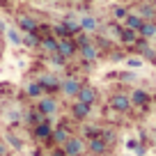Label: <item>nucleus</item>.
Masks as SVG:
<instances>
[{"mask_svg": "<svg viewBox=\"0 0 156 156\" xmlns=\"http://www.w3.org/2000/svg\"><path fill=\"white\" fill-rule=\"evenodd\" d=\"M78 23H80V30H83V32H97L99 30V21L94 19V16H83Z\"/></svg>", "mask_w": 156, "mask_h": 156, "instance_id": "15", "label": "nucleus"}, {"mask_svg": "<svg viewBox=\"0 0 156 156\" xmlns=\"http://www.w3.org/2000/svg\"><path fill=\"white\" fill-rule=\"evenodd\" d=\"M37 110L41 112L44 117H53V115H58V110H60V106H58V101H55L53 97H39L37 99Z\"/></svg>", "mask_w": 156, "mask_h": 156, "instance_id": "2", "label": "nucleus"}, {"mask_svg": "<svg viewBox=\"0 0 156 156\" xmlns=\"http://www.w3.org/2000/svg\"><path fill=\"white\" fill-rule=\"evenodd\" d=\"M58 53L62 58H71L76 53V44H73V37H64V39H58Z\"/></svg>", "mask_w": 156, "mask_h": 156, "instance_id": "5", "label": "nucleus"}, {"mask_svg": "<svg viewBox=\"0 0 156 156\" xmlns=\"http://www.w3.org/2000/svg\"><path fill=\"white\" fill-rule=\"evenodd\" d=\"M51 131H53V129H51V119H46L44 124H37V126H34V138H37V140H48Z\"/></svg>", "mask_w": 156, "mask_h": 156, "instance_id": "13", "label": "nucleus"}, {"mask_svg": "<svg viewBox=\"0 0 156 156\" xmlns=\"http://www.w3.org/2000/svg\"><path fill=\"white\" fill-rule=\"evenodd\" d=\"M119 39H122V41H124V44H138V39H140V37H138V30H129V28H124L122 30V32H119Z\"/></svg>", "mask_w": 156, "mask_h": 156, "instance_id": "17", "label": "nucleus"}, {"mask_svg": "<svg viewBox=\"0 0 156 156\" xmlns=\"http://www.w3.org/2000/svg\"><path fill=\"white\" fill-rule=\"evenodd\" d=\"M87 151H92V154L101 156V154H106V151H108V142L103 140L101 136H97V138H90V142H87Z\"/></svg>", "mask_w": 156, "mask_h": 156, "instance_id": "7", "label": "nucleus"}, {"mask_svg": "<svg viewBox=\"0 0 156 156\" xmlns=\"http://www.w3.org/2000/svg\"><path fill=\"white\" fill-rule=\"evenodd\" d=\"M85 149H87V145H85L80 138H73V136H69L67 140H64V145H62V151L67 156H83Z\"/></svg>", "mask_w": 156, "mask_h": 156, "instance_id": "1", "label": "nucleus"}, {"mask_svg": "<svg viewBox=\"0 0 156 156\" xmlns=\"http://www.w3.org/2000/svg\"><path fill=\"white\" fill-rule=\"evenodd\" d=\"M21 44H25V46H37L39 41H37V32H25V37H23V41Z\"/></svg>", "mask_w": 156, "mask_h": 156, "instance_id": "23", "label": "nucleus"}, {"mask_svg": "<svg viewBox=\"0 0 156 156\" xmlns=\"http://www.w3.org/2000/svg\"><path fill=\"white\" fill-rule=\"evenodd\" d=\"M80 58L85 60V62H94V60L99 58V51H97V46L92 44V41H90V44H85V46H80Z\"/></svg>", "mask_w": 156, "mask_h": 156, "instance_id": "11", "label": "nucleus"}, {"mask_svg": "<svg viewBox=\"0 0 156 156\" xmlns=\"http://www.w3.org/2000/svg\"><path fill=\"white\" fill-rule=\"evenodd\" d=\"M90 110H92V106L80 103V101H76V103L71 106V112H73V117H76V119H85V117L90 115Z\"/></svg>", "mask_w": 156, "mask_h": 156, "instance_id": "14", "label": "nucleus"}, {"mask_svg": "<svg viewBox=\"0 0 156 156\" xmlns=\"http://www.w3.org/2000/svg\"><path fill=\"white\" fill-rule=\"evenodd\" d=\"M5 138H7V142H9V145L14 147V149H21V147H23V142H21V138H16L14 133H7Z\"/></svg>", "mask_w": 156, "mask_h": 156, "instance_id": "24", "label": "nucleus"}, {"mask_svg": "<svg viewBox=\"0 0 156 156\" xmlns=\"http://www.w3.org/2000/svg\"><path fill=\"white\" fill-rule=\"evenodd\" d=\"M138 16H140L142 21H154L156 9H154L151 5H142V7H140V14H138Z\"/></svg>", "mask_w": 156, "mask_h": 156, "instance_id": "21", "label": "nucleus"}, {"mask_svg": "<svg viewBox=\"0 0 156 156\" xmlns=\"http://www.w3.org/2000/svg\"><path fill=\"white\" fill-rule=\"evenodd\" d=\"M69 138V129L67 126H58V129H53L51 131V140L53 142H58V145H64V140Z\"/></svg>", "mask_w": 156, "mask_h": 156, "instance_id": "16", "label": "nucleus"}, {"mask_svg": "<svg viewBox=\"0 0 156 156\" xmlns=\"http://www.w3.org/2000/svg\"><path fill=\"white\" fill-rule=\"evenodd\" d=\"M37 83L44 87V92H58V90H60V80H58L55 76H51V73H46V76H39Z\"/></svg>", "mask_w": 156, "mask_h": 156, "instance_id": "8", "label": "nucleus"}, {"mask_svg": "<svg viewBox=\"0 0 156 156\" xmlns=\"http://www.w3.org/2000/svg\"><path fill=\"white\" fill-rule=\"evenodd\" d=\"M53 156H67V154H64L62 149H55V151H53Z\"/></svg>", "mask_w": 156, "mask_h": 156, "instance_id": "29", "label": "nucleus"}, {"mask_svg": "<svg viewBox=\"0 0 156 156\" xmlns=\"http://www.w3.org/2000/svg\"><path fill=\"white\" fill-rule=\"evenodd\" d=\"M124 25H126L129 30H138L142 25V19L138 14H126V16H124Z\"/></svg>", "mask_w": 156, "mask_h": 156, "instance_id": "19", "label": "nucleus"}, {"mask_svg": "<svg viewBox=\"0 0 156 156\" xmlns=\"http://www.w3.org/2000/svg\"><path fill=\"white\" fill-rule=\"evenodd\" d=\"M126 14H129V12L124 9V7H117V9H115V16H117V19H122V21H124V16H126Z\"/></svg>", "mask_w": 156, "mask_h": 156, "instance_id": "26", "label": "nucleus"}, {"mask_svg": "<svg viewBox=\"0 0 156 156\" xmlns=\"http://www.w3.org/2000/svg\"><path fill=\"white\" fill-rule=\"evenodd\" d=\"M0 156H7V147L5 145H0Z\"/></svg>", "mask_w": 156, "mask_h": 156, "instance_id": "28", "label": "nucleus"}, {"mask_svg": "<svg viewBox=\"0 0 156 156\" xmlns=\"http://www.w3.org/2000/svg\"><path fill=\"white\" fill-rule=\"evenodd\" d=\"M154 140H156V136H154Z\"/></svg>", "mask_w": 156, "mask_h": 156, "instance_id": "30", "label": "nucleus"}, {"mask_svg": "<svg viewBox=\"0 0 156 156\" xmlns=\"http://www.w3.org/2000/svg\"><path fill=\"white\" fill-rule=\"evenodd\" d=\"M64 62H67V58H62L60 53H51V64L53 67H62Z\"/></svg>", "mask_w": 156, "mask_h": 156, "instance_id": "25", "label": "nucleus"}, {"mask_svg": "<svg viewBox=\"0 0 156 156\" xmlns=\"http://www.w3.org/2000/svg\"><path fill=\"white\" fill-rule=\"evenodd\" d=\"M138 37L140 39H154L156 37V23L154 21H142V25L138 28Z\"/></svg>", "mask_w": 156, "mask_h": 156, "instance_id": "10", "label": "nucleus"}, {"mask_svg": "<svg viewBox=\"0 0 156 156\" xmlns=\"http://www.w3.org/2000/svg\"><path fill=\"white\" fill-rule=\"evenodd\" d=\"M110 108H112V110H117V112L131 110V97H129V94H124V92L112 94V97H110Z\"/></svg>", "mask_w": 156, "mask_h": 156, "instance_id": "4", "label": "nucleus"}, {"mask_svg": "<svg viewBox=\"0 0 156 156\" xmlns=\"http://www.w3.org/2000/svg\"><path fill=\"white\" fill-rule=\"evenodd\" d=\"M76 101L87 103V106H94V101H97V90L90 87V85H83V87H80V92L76 94Z\"/></svg>", "mask_w": 156, "mask_h": 156, "instance_id": "6", "label": "nucleus"}, {"mask_svg": "<svg viewBox=\"0 0 156 156\" xmlns=\"http://www.w3.org/2000/svg\"><path fill=\"white\" fill-rule=\"evenodd\" d=\"M140 64H142V60H138V58L129 60V67H140Z\"/></svg>", "mask_w": 156, "mask_h": 156, "instance_id": "27", "label": "nucleus"}, {"mask_svg": "<svg viewBox=\"0 0 156 156\" xmlns=\"http://www.w3.org/2000/svg\"><path fill=\"white\" fill-rule=\"evenodd\" d=\"M129 97H131V106H147L149 103V92H145V90H133Z\"/></svg>", "mask_w": 156, "mask_h": 156, "instance_id": "12", "label": "nucleus"}, {"mask_svg": "<svg viewBox=\"0 0 156 156\" xmlns=\"http://www.w3.org/2000/svg\"><path fill=\"white\" fill-rule=\"evenodd\" d=\"M7 37H9L12 44H21V41H23V37L19 34V30H16V28H9V30H7Z\"/></svg>", "mask_w": 156, "mask_h": 156, "instance_id": "22", "label": "nucleus"}, {"mask_svg": "<svg viewBox=\"0 0 156 156\" xmlns=\"http://www.w3.org/2000/svg\"><path fill=\"white\" fill-rule=\"evenodd\" d=\"M80 80L78 78H73V76H69V78H64L62 83H60V92L64 94V97H69V99H73L78 92H80Z\"/></svg>", "mask_w": 156, "mask_h": 156, "instance_id": "3", "label": "nucleus"}, {"mask_svg": "<svg viewBox=\"0 0 156 156\" xmlns=\"http://www.w3.org/2000/svg\"><path fill=\"white\" fill-rule=\"evenodd\" d=\"M39 44L46 53H58V39L55 37H46V39H39Z\"/></svg>", "mask_w": 156, "mask_h": 156, "instance_id": "18", "label": "nucleus"}, {"mask_svg": "<svg viewBox=\"0 0 156 156\" xmlns=\"http://www.w3.org/2000/svg\"><path fill=\"white\" fill-rule=\"evenodd\" d=\"M25 92H28V97H32V99H39V97H44V87H41V85H39L37 80H34V83H30Z\"/></svg>", "mask_w": 156, "mask_h": 156, "instance_id": "20", "label": "nucleus"}, {"mask_svg": "<svg viewBox=\"0 0 156 156\" xmlns=\"http://www.w3.org/2000/svg\"><path fill=\"white\" fill-rule=\"evenodd\" d=\"M16 25H19V30H23V32H37V21H34L32 16H28V14H21L19 19H16Z\"/></svg>", "mask_w": 156, "mask_h": 156, "instance_id": "9", "label": "nucleus"}]
</instances>
